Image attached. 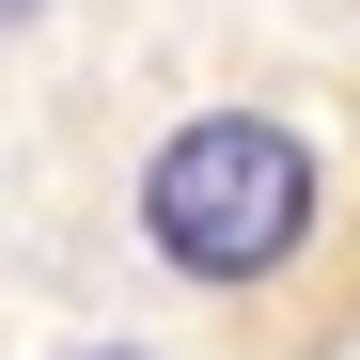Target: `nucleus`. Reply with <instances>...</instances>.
Listing matches in <instances>:
<instances>
[{
    "label": "nucleus",
    "instance_id": "1",
    "mask_svg": "<svg viewBox=\"0 0 360 360\" xmlns=\"http://www.w3.org/2000/svg\"><path fill=\"white\" fill-rule=\"evenodd\" d=\"M141 251L204 297H266L329 251V157L282 110H188L141 157Z\"/></svg>",
    "mask_w": 360,
    "mask_h": 360
},
{
    "label": "nucleus",
    "instance_id": "2",
    "mask_svg": "<svg viewBox=\"0 0 360 360\" xmlns=\"http://www.w3.org/2000/svg\"><path fill=\"white\" fill-rule=\"evenodd\" d=\"M63 360H141V345H63Z\"/></svg>",
    "mask_w": 360,
    "mask_h": 360
},
{
    "label": "nucleus",
    "instance_id": "3",
    "mask_svg": "<svg viewBox=\"0 0 360 360\" xmlns=\"http://www.w3.org/2000/svg\"><path fill=\"white\" fill-rule=\"evenodd\" d=\"M16 16H47V0H0V32H16Z\"/></svg>",
    "mask_w": 360,
    "mask_h": 360
}]
</instances>
